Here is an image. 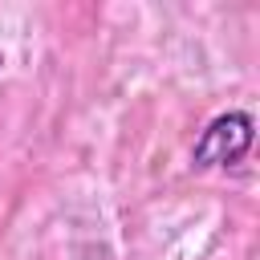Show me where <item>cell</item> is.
Listing matches in <instances>:
<instances>
[{
  "label": "cell",
  "instance_id": "6da1fadb",
  "mask_svg": "<svg viewBox=\"0 0 260 260\" xmlns=\"http://www.w3.org/2000/svg\"><path fill=\"white\" fill-rule=\"evenodd\" d=\"M252 114L244 110H228L219 118H211L191 150V162L199 171H211V167H236L248 150H252Z\"/></svg>",
  "mask_w": 260,
  "mask_h": 260
}]
</instances>
